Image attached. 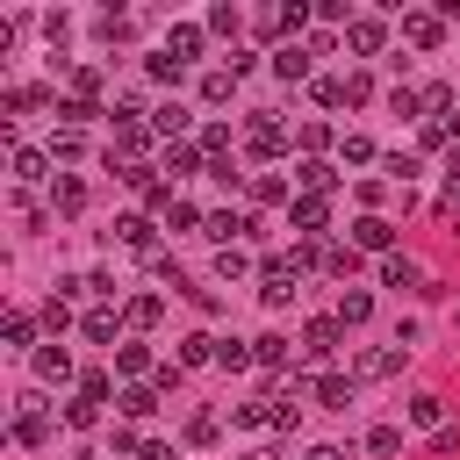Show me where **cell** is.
Masks as SVG:
<instances>
[{
  "instance_id": "1",
  "label": "cell",
  "mask_w": 460,
  "mask_h": 460,
  "mask_svg": "<svg viewBox=\"0 0 460 460\" xmlns=\"http://www.w3.org/2000/svg\"><path fill=\"white\" fill-rule=\"evenodd\" d=\"M288 223L316 244V237H323V223H331V201H323V194H295V201H288Z\"/></svg>"
},
{
  "instance_id": "2",
  "label": "cell",
  "mask_w": 460,
  "mask_h": 460,
  "mask_svg": "<svg viewBox=\"0 0 460 460\" xmlns=\"http://www.w3.org/2000/svg\"><path fill=\"white\" fill-rule=\"evenodd\" d=\"M388 374H402V345H374L352 359V381H388Z\"/></svg>"
},
{
  "instance_id": "3",
  "label": "cell",
  "mask_w": 460,
  "mask_h": 460,
  "mask_svg": "<svg viewBox=\"0 0 460 460\" xmlns=\"http://www.w3.org/2000/svg\"><path fill=\"white\" fill-rule=\"evenodd\" d=\"M201 36H208L201 22H172V29H165V58H172V65H194V58H201Z\"/></svg>"
},
{
  "instance_id": "4",
  "label": "cell",
  "mask_w": 460,
  "mask_h": 460,
  "mask_svg": "<svg viewBox=\"0 0 460 460\" xmlns=\"http://www.w3.org/2000/svg\"><path fill=\"white\" fill-rule=\"evenodd\" d=\"M345 43H352L359 58H381V43H388V22H374V14H352V22H345Z\"/></svg>"
},
{
  "instance_id": "5",
  "label": "cell",
  "mask_w": 460,
  "mask_h": 460,
  "mask_svg": "<svg viewBox=\"0 0 460 460\" xmlns=\"http://www.w3.org/2000/svg\"><path fill=\"white\" fill-rule=\"evenodd\" d=\"M115 244H129V252H151L158 259V230H151V216H115V230H108Z\"/></svg>"
},
{
  "instance_id": "6",
  "label": "cell",
  "mask_w": 460,
  "mask_h": 460,
  "mask_svg": "<svg viewBox=\"0 0 460 460\" xmlns=\"http://www.w3.org/2000/svg\"><path fill=\"white\" fill-rule=\"evenodd\" d=\"M352 252H381V259H388V252H395V223L359 216V223H352Z\"/></svg>"
},
{
  "instance_id": "7",
  "label": "cell",
  "mask_w": 460,
  "mask_h": 460,
  "mask_svg": "<svg viewBox=\"0 0 460 460\" xmlns=\"http://www.w3.org/2000/svg\"><path fill=\"white\" fill-rule=\"evenodd\" d=\"M381 288H395V295H410V288H417V295H431V288H424V273H417V259H402V252H388V259H381Z\"/></svg>"
},
{
  "instance_id": "8",
  "label": "cell",
  "mask_w": 460,
  "mask_h": 460,
  "mask_svg": "<svg viewBox=\"0 0 460 460\" xmlns=\"http://www.w3.org/2000/svg\"><path fill=\"white\" fill-rule=\"evenodd\" d=\"M29 359H36V381H43V388H65V381H72V352H65V345H36Z\"/></svg>"
},
{
  "instance_id": "9",
  "label": "cell",
  "mask_w": 460,
  "mask_h": 460,
  "mask_svg": "<svg viewBox=\"0 0 460 460\" xmlns=\"http://www.w3.org/2000/svg\"><path fill=\"white\" fill-rule=\"evenodd\" d=\"M402 36H410L417 50H438V43H446V14H402Z\"/></svg>"
},
{
  "instance_id": "10",
  "label": "cell",
  "mask_w": 460,
  "mask_h": 460,
  "mask_svg": "<svg viewBox=\"0 0 460 460\" xmlns=\"http://www.w3.org/2000/svg\"><path fill=\"white\" fill-rule=\"evenodd\" d=\"M273 79H309V43H273Z\"/></svg>"
},
{
  "instance_id": "11",
  "label": "cell",
  "mask_w": 460,
  "mask_h": 460,
  "mask_svg": "<svg viewBox=\"0 0 460 460\" xmlns=\"http://www.w3.org/2000/svg\"><path fill=\"white\" fill-rule=\"evenodd\" d=\"M331 316H338V331H359V323H367V316H374V295H367V288H345V295H338V309H331Z\"/></svg>"
},
{
  "instance_id": "12",
  "label": "cell",
  "mask_w": 460,
  "mask_h": 460,
  "mask_svg": "<svg viewBox=\"0 0 460 460\" xmlns=\"http://www.w3.org/2000/svg\"><path fill=\"white\" fill-rule=\"evenodd\" d=\"M338 338H345V331H338V316H316V323L302 331V352H309V359H331V352H338Z\"/></svg>"
},
{
  "instance_id": "13",
  "label": "cell",
  "mask_w": 460,
  "mask_h": 460,
  "mask_svg": "<svg viewBox=\"0 0 460 460\" xmlns=\"http://www.w3.org/2000/svg\"><path fill=\"white\" fill-rule=\"evenodd\" d=\"M352 395H359L352 374H316V402H323V410H352Z\"/></svg>"
},
{
  "instance_id": "14",
  "label": "cell",
  "mask_w": 460,
  "mask_h": 460,
  "mask_svg": "<svg viewBox=\"0 0 460 460\" xmlns=\"http://www.w3.org/2000/svg\"><path fill=\"white\" fill-rule=\"evenodd\" d=\"M187 122H194V115H187L180 101H165V108H151V129H158L165 144H187Z\"/></svg>"
},
{
  "instance_id": "15",
  "label": "cell",
  "mask_w": 460,
  "mask_h": 460,
  "mask_svg": "<svg viewBox=\"0 0 460 460\" xmlns=\"http://www.w3.org/2000/svg\"><path fill=\"white\" fill-rule=\"evenodd\" d=\"M295 180H302V194H331V187H338V165H331V158H302Z\"/></svg>"
},
{
  "instance_id": "16",
  "label": "cell",
  "mask_w": 460,
  "mask_h": 460,
  "mask_svg": "<svg viewBox=\"0 0 460 460\" xmlns=\"http://www.w3.org/2000/svg\"><path fill=\"white\" fill-rule=\"evenodd\" d=\"M216 367H223V374H244V367H259L252 338H216Z\"/></svg>"
},
{
  "instance_id": "17",
  "label": "cell",
  "mask_w": 460,
  "mask_h": 460,
  "mask_svg": "<svg viewBox=\"0 0 460 460\" xmlns=\"http://www.w3.org/2000/svg\"><path fill=\"white\" fill-rule=\"evenodd\" d=\"M244 144H252V158H280V122H273V115H259V122L244 129Z\"/></svg>"
},
{
  "instance_id": "18",
  "label": "cell",
  "mask_w": 460,
  "mask_h": 460,
  "mask_svg": "<svg viewBox=\"0 0 460 460\" xmlns=\"http://www.w3.org/2000/svg\"><path fill=\"white\" fill-rule=\"evenodd\" d=\"M50 208H58V216H79V208H86V187H79L72 172H58V180H50Z\"/></svg>"
},
{
  "instance_id": "19",
  "label": "cell",
  "mask_w": 460,
  "mask_h": 460,
  "mask_svg": "<svg viewBox=\"0 0 460 460\" xmlns=\"http://www.w3.org/2000/svg\"><path fill=\"white\" fill-rule=\"evenodd\" d=\"M165 172L172 180H194L201 172V144H165Z\"/></svg>"
},
{
  "instance_id": "20",
  "label": "cell",
  "mask_w": 460,
  "mask_h": 460,
  "mask_svg": "<svg viewBox=\"0 0 460 460\" xmlns=\"http://www.w3.org/2000/svg\"><path fill=\"white\" fill-rule=\"evenodd\" d=\"M79 331H86L93 345H115V331H122V316H115V309H86V316H79Z\"/></svg>"
},
{
  "instance_id": "21",
  "label": "cell",
  "mask_w": 460,
  "mask_h": 460,
  "mask_svg": "<svg viewBox=\"0 0 460 460\" xmlns=\"http://www.w3.org/2000/svg\"><path fill=\"white\" fill-rule=\"evenodd\" d=\"M115 410H122V417H151V410H158V388H144V381H129V388L115 395Z\"/></svg>"
},
{
  "instance_id": "22",
  "label": "cell",
  "mask_w": 460,
  "mask_h": 460,
  "mask_svg": "<svg viewBox=\"0 0 460 460\" xmlns=\"http://www.w3.org/2000/svg\"><path fill=\"white\" fill-rule=\"evenodd\" d=\"M43 438H50V417H43L36 402H29V410L14 417V446H43Z\"/></svg>"
},
{
  "instance_id": "23",
  "label": "cell",
  "mask_w": 460,
  "mask_h": 460,
  "mask_svg": "<svg viewBox=\"0 0 460 460\" xmlns=\"http://www.w3.org/2000/svg\"><path fill=\"white\" fill-rule=\"evenodd\" d=\"M230 93H237V72H230V65H223V72H201V101H208V108H223Z\"/></svg>"
},
{
  "instance_id": "24",
  "label": "cell",
  "mask_w": 460,
  "mask_h": 460,
  "mask_svg": "<svg viewBox=\"0 0 460 460\" xmlns=\"http://www.w3.org/2000/svg\"><path fill=\"white\" fill-rule=\"evenodd\" d=\"M323 273H331V280H352V273H359V252H352V244H323Z\"/></svg>"
},
{
  "instance_id": "25",
  "label": "cell",
  "mask_w": 460,
  "mask_h": 460,
  "mask_svg": "<svg viewBox=\"0 0 460 460\" xmlns=\"http://www.w3.org/2000/svg\"><path fill=\"white\" fill-rule=\"evenodd\" d=\"M194 144H201V158H208V165H216V158H230V129H223V122H201V137H194Z\"/></svg>"
},
{
  "instance_id": "26",
  "label": "cell",
  "mask_w": 460,
  "mask_h": 460,
  "mask_svg": "<svg viewBox=\"0 0 460 460\" xmlns=\"http://www.w3.org/2000/svg\"><path fill=\"white\" fill-rule=\"evenodd\" d=\"M50 172V151H29V144H14V180H43Z\"/></svg>"
},
{
  "instance_id": "27",
  "label": "cell",
  "mask_w": 460,
  "mask_h": 460,
  "mask_svg": "<svg viewBox=\"0 0 460 460\" xmlns=\"http://www.w3.org/2000/svg\"><path fill=\"white\" fill-rule=\"evenodd\" d=\"M122 316H129V323H137V331H151V323H158V316H165V295H137V302H129V309H122Z\"/></svg>"
},
{
  "instance_id": "28",
  "label": "cell",
  "mask_w": 460,
  "mask_h": 460,
  "mask_svg": "<svg viewBox=\"0 0 460 460\" xmlns=\"http://www.w3.org/2000/svg\"><path fill=\"white\" fill-rule=\"evenodd\" d=\"M0 338H7V345H36V316H29V309H7Z\"/></svg>"
},
{
  "instance_id": "29",
  "label": "cell",
  "mask_w": 460,
  "mask_h": 460,
  "mask_svg": "<svg viewBox=\"0 0 460 460\" xmlns=\"http://www.w3.org/2000/svg\"><path fill=\"white\" fill-rule=\"evenodd\" d=\"M201 359H216V338L208 331H187L180 338V367H201Z\"/></svg>"
},
{
  "instance_id": "30",
  "label": "cell",
  "mask_w": 460,
  "mask_h": 460,
  "mask_svg": "<svg viewBox=\"0 0 460 460\" xmlns=\"http://www.w3.org/2000/svg\"><path fill=\"white\" fill-rule=\"evenodd\" d=\"M252 352H259V367H288V338H280V331H259Z\"/></svg>"
},
{
  "instance_id": "31",
  "label": "cell",
  "mask_w": 460,
  "mask_h": 460,
  "mask_svg": "<svg viewBox=\"0 0 460 460\" xmlns=\"http://www.w3.org/2000/svg\"><path fill=\"white\" fill-rule=\"evenodd\" d=\"M410 424H424V431H446V402H438V395H417V402H410Z\"/></svg>"
},
{
  "instance_id": "32",
  "label": "cell",
  "mask_w": 460,
  "mask_h": 460,
  "mask_svg": "<svg viewBox=\"0 0 460 460\" xmlns=\"http://www.w3.org/2000/svg\"><path fill=\"white\" fill-rule=\"evenodd\" d=\"M309 101H316V108H345V79H331V72L309 79Z\"/></svg>"
},
{
  "instance_id": "33",
  "label": "cell",
  "mask_w": 460,
  "mask_h": 460,
  "mask_svg": "<svg viewBox=\"0 0 460 460\" xmlns=\"http://www.w3.org/2000/svg\"><path fill=\"white\" fill-rule=\"evenodd\" d=\"M252 201H266V208H273V201H295V194H288V180H280V172H259V180H252Z\"/></svg>"
},
{
  "instance_id": "34",
  "label": "cell",
  "mask_w": 460,
  "mask_h": 460,
  "mask_svg": "<svg viewBox=\"0 0 460 460\" xmlns=\"http://www.w3.org/2000/svg\"><path fill=\"white\" fill-rule=\"evenodd\" d=\"M65 424H72V431H93V424H101V402L72 395V402H65Z\"/></svg>"
},
{
  "instance_id": "35",
  "label": "cell",
  "mask_w": 460,
  "mask_h": 460,
  "mask_svg": "<svg viewBox=\"0 0 460 460\" xmlns=\"http://www.w3.org/2000/svg\"><path fill=\"white\" fill-rule=\"evenodd\" d=\"M101 93V65H72V101H93Z\"/></svg>"
},
{
  "instance_id": "36",
  "label": "cell",
  "mask_w": 460,
  "mask_h": 460,
  "mask_svg": "<svg viewBox=\"0 0 460 460\" xmlns=\"http://www.w3.org/2000/svg\"><path fill=\"white\" fill-rule=\"evenodd\" d=\"M93 115H101V108H93V101H72V93H65V101H58V122H65V129H79V122H93Z\"/></svg>"
},
{
  "instance_id": "37",
  "label": "cell",
  "mask_w": 460,
  "mask_h": 460,
  "mask_svg": "<svg viewBox=\"0 0 460 460\" xmlns=\"http://www.w3.org/2000/svg\"><path fill=\"white\" fill-rule=\"evenodd\" d=\"M244 273H252V259H244L237 244H230V252H216V280H244Z\"/></svg>"
},
{
  "instance_id": "38",
  "label": "cell",
  "mask_w": 460,
  "mask_h": 460,
  "mask_svg": "<svg viewBox=\"0 0 460 460\" xmlns=\"http://www.w3.org/2000/svg\"><path fill=\"white\" fill-rule=\"evenodd\" d=\"M151 367V345H115V374H144Z\"/></svg>"
},
{
  "instance_id": "39",
  "label": "cell",
  "mask_w": 460,
  "mask_h": 460,
  "mask_svg": "<svg viewBox=\"0 0 460 460\" xmlns=\"http://www.w3.org/2000/svg\"><path fill=\"white\" fill-rule=\"evenodd\" d=\"M367 453H381V460L402 453V431H395V424H374V431H367Z\"/></svg>"
},
{
  "instance_id": "40",
  "label": "cell",
  "mask_w": 460,
  "mask_h": 460,
  "mask_svg": "<svg viewBox=\"0 0 460 460\" xmlns=\"http://www.w3.org/2000/svg\"><path fill=\"white\" fill-rule=\"evenodd\" d=\"M144 72H151V79H158V86H180V72H187V65H172V58H165V50H158V58H144Z\"/></svg>"
},
{
  "instance_id": "41",
  "label": "cell",
  "mask_w": 460,
  "mask_h": 460,
  "mask_svg": "<svg viewBox=\"0 0 460 460\" xmlns=\"http://www.w3.org/2000/svg\"><path fill=\"white\" fill-rule=\"evenodd\" d=\"M79 151H86V144H79V129H58V137H50V158H58V165H72Z\"/></svg>"
},
{
  "instance_id": "42",
  "label": "cell",
  "mask_w": 460,
  "mask_h": 460,
  "mask_svg": "<svg viewBox=\"0 0 460 460\" xmlns=\"http://www.w3.org/2000/svg\"><path fill=\"white\" fill-rule=\"evenodd\" d=\"M338 151H345V165H374V137H359V129H352Z\"/></svg>"
},
{
  "instance_id": "43",
  "label": "cell",
  "mask_w": 460,
  "mask_h": 460,
  "mask_svg": "<svg viewBox=\"0 0 460 460\" xmlns=\"http://www.w3.org/2000/svg\"><path fill=\"white\" fill-rule=\"evenodd\" d=\"M43 331H58V338L72 331V309H65V295H50V302H43Z\"/></svg>"
},
{
  "instance_id": "44",
  "label": "cell",
  "mask_w": 460,
  "mask_h": 460,
  "mask_svg": "<svg viewBox=\"0 0 460 460\" xmlns=\"http://www.w3.org/2000/svg\"><path fill=\"white\" fill-rule=\"evenodd\" d=\"M216 438H223L216 417H187V446H216Z\"/></svg>"
},
{
  "instance_id": "45",
  "label": "cell",
  "mask_w": 460,
  "mask_h": 460,
  "mask_svg": "<svg viewBox=\"0 0 460 460\" xmlns=\"http://www.w3.org/2000/svg\"><path fill=\"white\" fill-rule=\"evenodd\" d=\"M208 29H216V36H237L244 14H237V7H208Z\"/></svg>"
},
{
  "instance_id": "46",
  "label": "cell",
  "mask_w": 460,
  "mask_h": 460,
  "mask_svg": "<svg viewBox=\"0 0 460 460\" xmlns=\"http://www.w3.org/2000/svg\"><path fill=\"white\" fill-rule=\"evenodd\" d=\"M388 115H424V93H410V86H395V93H388Z\"/></svg>"
},
{
  "instance_id": "47",
  "label": "cell",
  "mask_w": 460,
  "mask_h": 460,
  "mask_svg": "<svg viewBox=\"0 0 460 460\" xmlns=\"http://www.w3.org/2000/svg\"><path fill=\"white\" fill-rule=\"evenodd\" d=\"M295 144H302V151H309V158H316V151H323V144H331V129H323V122H302V129H295Z\"/></svg>"
},
{
  "instance_id": "48",
  "label": "cell",
  "mask_w": 460,
  "mask_h": 460,
  "mask_svg": "<svg viewBox=\"0 0 460 460\" xmlns=\"http://www.w3.org/2000/svg\"><path fill=\"white\" fill-rule=\"evenodd\" d=\"M165 223H172V230H194V223H208V216H201L194 201H172V208H165Z\"/></svg>"
},
{
  "instance_id": "49",
  "label": "cell",
  "mask_w": 460,
  "mask_h": 460,
  "mask_svg": "<svg viewBox=\"0 0 460 460\" xmlns=\"http://www.w3.org/2000/svg\"><path fill=\"white\" fill-rule=\"evenodd\" d=\"M79 395H86V402H108L115 381H108V374H79Z\"/></svg>"
},
{
  "instance_id": "50",
  "label": "cell",
  "mask_w": 460,
  "mask_h": 460,
  "mask_svg": "<svg viewBox=\"0 0 460 460\" xmlns=\"http://www.w3.org/2000/svg\"><path fill=\"white\" fill-rule=\"evenodd\" d=\"M345 101H352V108L374 101V79H367V72H345Z\"/></svg>"
},
{
  "instance_id": "51",
  "label": "cell",
  "mask_w": 460,
  "mask_h": 460,
  "mask_svg": "<svg viewBox=\"0 0 460 460\" xmlns=\"http://www.w3.org/2000/svg\"><path fill=\"white\" fill-rule=\"evenodd\" d=\"M431 453H438V460H453V453H460V424H446V431H431Z\"/></svg>"
},
{
  "instance_id": "52",
  "label": "cell",
  "mask_w": 460,
  "mask_h": 460,
  "mask_svg": "<svg viewBox=\"0 0 460 460\" xmlns=\"http://www.w3.org/2000/svg\"><path fill=\"white\" fill-rule=\"evenodd\" d=\"M388 172H395V180H417V172H424V165H417V158H410V151H388Z\"/></svg>"
},
{
  "instance_id": "53",
  "label": "cell",
  "mask_w": 460,
  "mask_h": 460,
  "mask_svg": "<svg viewBox=\"0 0 460 460\" xmlns=\"http://www.w3.org/2000/svg\"><path fill=\"white\" fill-rule=\"evenodd\" d=\"M137 460H180V446H158V438H151V446H144Z\"/></svg>"
},
{
  "instance_id": "54",
  "label": "cell",
  "mask_w": 460,
  "mask_h": 460,
  "mask_svg": "<svg viewBox=\"0 0 460 460\" xmlns=\"http://www.w3.org/2000/svg\"><path fill=\"white\" fill-rule=\"evenodd\" d=\"M302 460H345V453H338V446H309Z\"/></svg>"
}]
</instances>
